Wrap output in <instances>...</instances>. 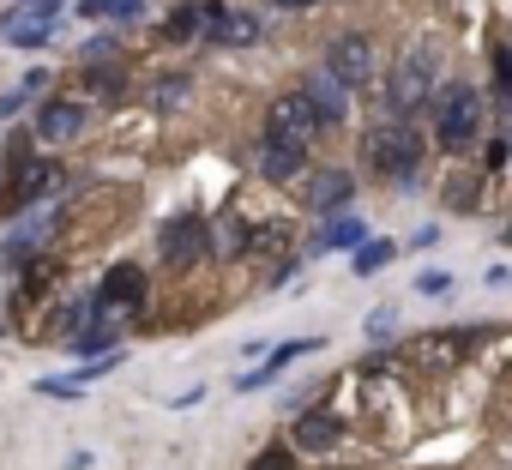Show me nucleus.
Instances as JSON below:
<instances>
[{
	"instance_id": "f257e3e1",
	"label": "nucleus",
	"mask_w": 512,
	"mask_h": 470,
	"mask_svg": "<svg viewBox=\"0 0 512 470\" xmlns=\"http://www.w3.org/2000/svg\"><path fill=\"white\" fill-rule=\"evenodd\" d=\"M428 127L416 115H374V127L356 139V163L362 175H374L392 193H422L428 187Z\"/></svg>"
},
{
	"instance_id": "f03ea898",
	"label": "nucleus",
	"mask_w": 512,
	"mask_h": 470,
	"mask_svg": "<svg viewBox=\"0 0 512 470\" xmlns=\"http://www.w3.org/2000/svg\"><path fill=\"white\" fill-rule=\"evenodd\" d=\"M31 145H37L31 133H13V139H7V151H0V217L37 211V205L61 199V187H67L61 157L31 151Z\"/></svg>"
},
{
	"instance_id": "7ed1b4c3",
	"label": "nucleus",
	"mask_w": 512,
	"mask_h": 470,
	"mask_svg": "<svg viewBox=\"0 0 512 470\" xmlns=\"http://www.w3.org/2000/svg\"><path fill=\"white\" fill-rule=\"evenodd\" d=\"M494 115H488V91L476 79H440L434 103H428V139L446 151V157H470L482 139H488Z\"/></svg>"
},
{
	"instance_id": "20e7f679",
	"label": "nucleus",
	"mask_w": 512,
	"mask_h": 470,
	"mask_svg": "<svg viewBox=\"0 0 512 470\" xmlns=\"http://www.w3.org/2000/svg\"><path fill=\"white\" fill-rule=\"evenodd\" d=\"M440 91V43L434 37H416L398 49V61L386 67V79H374V109L380 115H428Z\"/></svg>"
},
{
	"instance_id": "39448f33",
	"label": "nucleus",
	"mask_w": 512,
	"mask_h": 470,
	"mask_svg": "<svg viewBox=\"0 0 512 470\" xmlns=\"http://www.w3.org/2000/svg\"><path fill=\"white\" fill-rule=\"evenodd\" d=\"M151 254L169 278H193L199 266H211V217L205 211H169L151 235Z\"/></svg>"
},
{
	"instance_id": "423d86ee",
	"label": "nucleus",
	"mask_w": 512,
	"mask_h": 470,
	"mask_svg": "<svg viewBox=\"0 0 512 470\" xmlns=\"http://www.w3.org/2000/svg\"><path fill=\"white\" fill-rule=\"evenodd\" d=\"M380 37L368 31V25H338L326 43H320V67L332 73V79H344L350 91H374V79H380Z\"/></svg>"
},
{
	"instance_id": "0eeeda50",
	"label": "nucleus",
	"mask_w": 512,
	"mask_h": 470,
	"mask_svg": "<svg viewBox=\"0 0 512 470\" xmlns=\"http://www.w3.org/2000/svg\"><path fill=\"white\" fill-rule=\"evenodd\" d=\"M91 127H97V103L79 97V91H43V97L31 103V139H37L43 151L79 145Z\"/></svg>"
},
{
	"instance_id": "6e6552de",
	"label": "nucleus",
	"mask_w": 512,
	"mask_h": 470,
	"mask_svg": "<svg viewBox=\"0 0 512 470\" xmlns=\"http://www.w3.org/2000/svg\"><path fill=\"white\" fill-rule=\"evenodd\" d=\"M61 223H67V205H61V199H49V205H37V211H19V217L7 223V235H0V266H7V272H25L31 260H43L49 242L61 235Z\"/></svg>"
},
{
	"instance_id": "1a4fd4ad",
	"label": "nucleus",
	"mask_w": 512,
	"mask_h": 470,
	"mask_svg": "<svg viewBox=\"0 0 512 470\" xmlns=\"http://www.w3.org/2000/svg\"><path fill=\"white\" fill-rule=\"evenodd\" d=\"M253 169H260V181H266V187H296V181L314 169V139H302V133H284V127L260 121Z\"/></svg>"
},
{
	"instance_id": "9d476101",
	"label": "nucleus",
	"mask_w": 512,
	"mask_h": 470,
	"mask_svg": "<svg viewBox=\"0 0 512 470\" xmlns=\"http://www.w3.org/2000/svg\"><path fill=\"white\" fill-rule=\"evenodd\" d=\"M302 458H332L338 446H344V416H338V404H326V398H308L302 410H290V434H284Z\"/></svg>"
},
{
	"instance_id": "9b49d317",
	"label": "nucleus",
	"mask_w": 512,
	"mask_h": 470,
	"mask_svg": "<svg viewBox=\"0 0 512 470\" xmlns=\"http://www.w3.org/2000/svg\"><path fill=\"white\" fill-rule=\"evenodd\" d=\"M356 187H362V175H356V169H338V163H314V169L296 181V193H302V211H308V217L350 211V205H356Z\"/></svg>"
},
{
	"instance_id": "f8f14e48",
	"label": "nucleus",
	"mask_w": 512,
	"mask_h": 470,
	"mask_svg": "<svg viewBox=\"0 0 512 470\" xmlns=\"http://www.w3.org/2000/svg\"><path fill=\"white\" fill-rule=\"evenodd\" d=\"M211 49H260L266 43V19L253 7H229V0H205V37Z\"/></svg>"
},
{
	"instance_id": "ddd939ff",
	"label": "nucleus",
	"mask_w": 512,
	"mask_h": 470,
	"mask_svg": "<svg viewBox=\"0 0 512 470\" xmlns=\"http://www.w3.org/2000/svg\"><path fill=\"white\" fill-rule=\"evenodd\" d=\"M296 91L308 97V109H314L320 133H338V127H350V121H356V91H350L344 79H332L326 67H308Z\"/></svg>"
},
{
	"instance_id": "4468645a",
	"label": "nucleus",
	"mask_w": 512,
	"mask_h": 470,
	"mask_svg": "<svg viewBox=\"0 0 512 470\" xmlns=\"http://www.w3.org/2000/svg\"><path fill=\"white\" fill-rule=\"evenodd\" d=\"M97 314L103 320H115V314H145V302H151V272L145 266H133V260H121V266H109L103 278H97Z\"/></svg>"
},
{
	"instance_id": "2eb2a0df",
	"label": "nucleus",
	"mask_w": 512,
	"mask_h": 470,
	"mask_svg": "<svg viewBox=\"0 0 512 470\" xmlns=\"http://www.w3.org/2000/svg\"><path fill=\"white\" fill-rule=\"evenodd\" d=\"M61 25H67V13H25V7H0V43L7 49H25V55H43L55 37H61Z\"/></svg>"
},
{
	"instance_id": "dca6fc26",
	"label": "nucleus",
	"mask_w": 512,
	"mask_h": 470,
	"mask_svg": "<svg viewBox=\"0 0 512 470\" xmlns=\"http://www.w3.org/2000/svg\"><path fill=\"white\" fill-rule=\"evenodd\" d=\"M320 350H326L320 338H290V344H272V350L260 356V368L235 374V392H266V386H278L296 362H308V356H320Z\"/></svg>"
},
{
	"instance_id": "f3484780",
	"label": "nucleus",
	"mask_w": 512,
	"mask_h": 470,
	"mask_svg": "<svg viewBox=\"0 0 512 470\" xmlns=\"http://www.w3.org/2000/svg\"><path fill=\"white\" fill-rule=\"evenodd\" d=\"M79 97H91L97 109L127 103V97H133V61L115 55V61H91V67H79Z\"/></svg>"
},
{
	"instance_id": "a211bd4d",
	"label": "nucleus",
	"mask_w": 512,
	"mask_h": 470,
	"mask_svg": "<svg viewBox=\"0 0 512 470\" xmlns=\"http://www.w3.org/2000/svg\"><path fill=\"white\" fill-rule=\"evenodd\" d=\"M368 235H374L368 217H356V211H332V217L308 235V242H302V254H308V260H320V254H344V260H350V254L368 242Z\"/></svg>"
},
{
	"instance_id": "6ab92c4d",
	"label": "nucleus",
	"mask_w": 512,
	"mask_h": 470,
	"mask_svg": "<svg viewBox=\"0 0 512 470\" xmlns=\"http://www.w3.org/2000/svg\"><path fill=\"white\" fill-rule=\"evenodd\" d=\"M253 235H260V217H247V211H223V217L211 223V266L253 260Z\"/></svg>"
},
{
	"instance_id": "aec40b11",
	"label": "nucleus",
	"mask_w": 512,
	"mask_h": 470,
	"mask_svg": "<svg viewBox=\"0 0 512 470\" xmlns=\"http://www.w3.org/2000/svg\"><path fill=\"white\" fill-rule=\"evenodd\" d=\"M91 320H103V314H97V296H91V290H79V296H67V302H55V308H49V326H43V332H49V344H61V350H67Z\"/></svg>"
},
{
	"instance_id": "412c9836",
	"label": "nucleus",
	"mask_w": 512,
	"mask_h": 470,
	"mask_svg": "<svg viewBox=\"0 0 512 470\" xmlns=\"http://www.w3.org/2000/svg\"><path fill=\"white\" fill-rule=\"evenodd\" d=\"M476 344H482V332H428V338H416L410 350H416V362H428V368H458Z\"/></svg>"
},
{
	"instance_id": "4be33fe9",
	"label": "nucleus",
	"mask_w": 512,
	"mask_h": 470,
	"mask_svg": "<svg viewBox=\"0 0 512 470\" xmlns=\"http://www.w3.org/2000/svg\"><path fill=\"white\" fill-rule=\"evenodd\" d=\"M482 199H488V175H482V169H452V175L440 181V205H446L452 217L482 211Z\"/></svg>"
},
{
	"instance_id": "5701e85b",
	"label": "nucleus",
	"mask_w": 512,
	"mask_h": 470,
	"mask_svg": "<svg viewBox=\"0 0 512 470\" xmlns=\"http://www.w3.org/2000/svg\"><path fill=\"white\" fill-rule=\"evenodd\" d=\"M169 49H193L205 37V0H175V7L163 13V31H157Z\"/></svg>"
},
{
	"instance_id": "b1692460",
	"label": "nucleus",
	"mask_w": 512,
	"mask_h": 470,
	"mask_svg": "<svg viewBox=\"0 0 512 470\" xmlns=\"http://www.w3.org/2000/svg\"><path fill=\"white\" fill-rule=\"evenodd\" d=\"M145 103H151L157 115H175L181 103H193V73H187V67L151 73V79H145Z\"/></svg>"
},
{
	"instance_id": "393cba45",
	"label": "nucleus",
	"mask_w": 512,
	"mask_h": 470,
	"mask_svg": "<svg viewBox=\"0 0 512 470\" xmlns=\"http://www.w3.org/2000/svg\"><path fill=\"white\" fill-rule=\"evenodd\" d=\"M49 79H55L49 67H31V73H19V79H13L7 91H0V127H7V121H19V115H25V109H31V103L43 97V91H55Z\"/></svg>"
},
{
	"instance_id": "a878e982",
	"label": "nucleus",
	"mask_w": 512,
	"mask_h": 470,
	"mask_svg": "<svg viewBox=\"0 0 512 470\" xmlns=\"http://www.w3.org/2000/svg\"><path fill=\"white\" fill-rule=\"evenodd\" d=\"M266 121H272V127H284V133H302V139H320V121H314V109H308V97H302V91H284V97H272V109H266Z\"/></svg>"
},
{
	"instance_id": "bb28decb",
	"label": "nucleus",
	"mask_w": 512,
	"mask_h": 470,
	"mask_svg": "<svg viewBox=\"0 0 512 470\" xmlns=\"http://www.w3.org/2000/svg\"><path fill=\"white\" fill-rule=\"evenodd\" d=\"M73 13L85 25H139L145 19V0H79Z\"/></svg>"
},
{
	"instance_id": "cd10ccee",
	"label": "nucleus",
	"mask_w": 512,
	"mask_h": 470,
	"mask_svg": "<svg viewBox=\"0 0 512 470\" xmlns=\"http://www.w3.org/2000/svg\"><path fill=\"white\" fill-rule=\"evenodd\" d=\"M392 260H398V242H392V235H368V242L350 254V278H380Z\"/></svg>"
},
{
	"instance_id": "c85d7f7f",
	"label": "nucleus",
	"mask_w": 512,
	"mask_h": 470,
	"mask_svg": "<svg viewBox=\"0 0 512 470\" xmlns=\"http://www.w3.org/2000/svg\"><path fill=\"white\" fill-rule=\"evenodd\" d=\"M115 344H121L115 320H91V326H85V332H79L67 350H73V356H103V350H115Z\"/></svg>"
},
{
	"instance_id": "c756f323",
	"label": "nucleus",
	"mask_w": 512,
	"mask_h": 470,
	"mask_svg": "<svg viewBox=\"0 0 512 470\" xmlns=\"http://www.w3.org/2000/svg\"><path fill=\"white\" fill-rule=\"evenodd\" d=\"M362 338H368V344H392V338H398V302H380V308H368V320H362Z\"/></svg>"
},
{
	"instance_id": "7c9ffc66",
	"label": "nucleus",
	"mask_w": 512,
	"mask_h": 470,
	"mask_svg": "<svg viewBox=\"0 0 512 470\" xmlns=\"http://www.w3.org/2000/svg\"><path fill=\"white\" fill-rule=\"evenodd\" d=\"M296 458H302V452H296L290 440H272V446H260V452L247 458V470H302Z\"/></svg>"
},
{
	"instance_id": "2f4dec72",
	"label": "nucleus",
	"mask_w": 512,
	"mask_h": 470,
	"mask_svg": "<svg viewBox=\"0 0 512 470\" xmlns=\"http://www.w3.org/2000/svg\"><path fill=\"white\" fill-rule=\"evenodd\" d=\"M115 55H127V43H121L115 31H97V37L79 43V67H91V61H115Z\"/></svg>"
},
{
	"instance_id": "473e14b6",
	"label": "nucleus",
	"mask_w": 512,
	"mask_h": 470,
	"mask_svg": "<svg viewBox=\"0 0 512 470\" xmlns=\"http://www.w3.org/2000/svg\"><path fill=\"white\" fill-rule=\"evenodd\" d=\"M37 398H85V386L73 374H43L37 380Z\"/></svg>"
},
{
	"instance_id": "72a5a7b5",
	"label": "nucleus",
	"mask_w": 512,
	"mask_h": 470,
	"mask_svg": "<svg viewBox=\"0 0 512 470\" xmlns=\"http://www.w3.org/2000/svg\"><path fill=\"white\" fill-rule=\"evenodd\" d=\"M416 296H452V272H416Z\"/></svg>"
},
{
	"instance_id": "f704fd0d",
	"label": "nucleus",
	"mask_w": 512,
	"mask_h": 470,
	"mask_svg": "<svg viewBox=\"0 0 512 470\" xmlns=\"http://www.w3.org/2000/svg\"><path fill=\"white\" fill-rule=\"evenodd\" d=\"M199 398H205V386H199V380H193V386H187V392H175V398H169V410H193V404H199Z\"/></svg>"
},
{
	"instance_id": "c9c22d12",
	"label": "nucleus",
	"mask_w": 512,
	"mask_h": 470,
	"mask_svg": "<svg viewBox=\"0 0 512 470\" xmlns=\"http://www.w3.org/2000/svg\"><path fill=\"white\" fill-rule=\"evenodd\" d=\"M434 242H440V223H422V229L410 235V248H416V254H422V248H434Z\"/></svg>"
},
{
	"instance_id": "e433bc0d",
	"label": "nucleus",
	"mask_w": 512,
	"mask_h": 470,
	"mask_svg": "<svg viewBox=\"0 0 512 470\" xmlns=\"http://www.w3.org/2000/svg\"><path fill=\"white\" fill-rule=\"evenodd\" d=\"M278 13H314V7H326V0H272Z\"/></svg>"
},
{
	"instance_id": "4c0bfd02",
	"label": "nucleus",
	"mask_w": 512,
	"mask_h": 470,
	"mask_svg": "<svg viewBox=\"0 0 512 470\" xmlns=\"http://www.w3.org/2000/svg\"><path fill=\"white\" fill-rule=\"evenodd\" d=\"M13 7H25V13H61V0H13Z\"/></svg>"
},
{
	"instance_id": "58836bf2",
	"label": "nucleus",
	"mask_w": 512,
	"mask_h": 470,
	"mask_svg": "<svg viewBox=\"0 0 512 470\" xmlns=\"http://www.w3.org/2000/svg\"><path fill=\"white\" fill-rule=\"evenodd\" d=\"M91 464H97V458H91V452L79 446V452H67V464H61V470H91Z\"/></svg>"
},
{
	"instance_id": "ea45409f",
	"label": "nucleus",
	"mask_w": 512,
	"mask_h": 470,
	"mask_svg": "<svg viewBox=\"0 0 512 470\" xmlns=\"http://www.w3.org/2000/svg\"><path fill=\"white\" fill-rule=\"evenodd\" d=\"M506 248H512V223H506Z\"/></svg>"
}]
</instances>
